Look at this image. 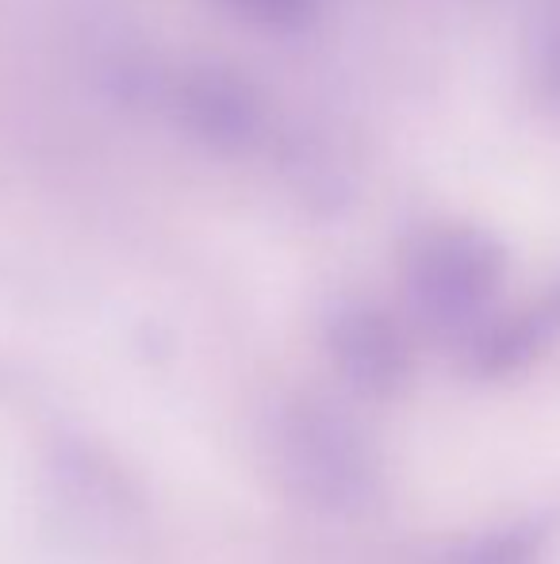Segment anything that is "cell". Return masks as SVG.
I'll use <instances>...</instances> for the list:
<instances>
[{"label": "cell", "instance_id": "1", "mask_svg": "<svg viewBox=\"0 0 560 564\" xmlns=\"http://www.w3.org/2000/svg\"><path fill=\"white\" fill-rule=\"evenodd\" d=\"M277 460L299 499L322 511H350L373 491L376 465L361 431L327 403L299 400L277 423Z\"/></svg>", "mask_w": 560, "mask_h": 564}, {"label": "cell", "instance_id": "2", "mask_svg": "<svg viewBox=\"0 0 560 564\" xmlns=\"http://www.w3.org/2000/svg\"><path fill=\"white\" fill-rule=\"evenodd\" d=\"M499 242L469 227L430 230L407 261V289L415 307L433 327H469L503 284Z\"/></svg>", "mask_w": 560, "mask_h": 564}, {"label": "cell", "instance_id": "3", "mask_svg": "<svg viewBox=\"0 0 560 564\" xmlns=\"http://www.w3.org/2000/svg\"><path fill=\"white\" fill-rule=\"evenodd\" d=\"M327 338L345 384H353L361 395H392L407 380L411 357H407L404 335L376 307H342L330 319Z\"/></svg>", "mask_w": 560, "mask_h": 564}, {"label": "cell", "instance_id": "4", "mask_svg": "<svg viewBox=\"0 0 560 564\" xmlns=\"http://www.w3.org/2000/svg\"><path fill=\"white\" fill-rule=\"evenodd\" d=\"M553 338H560V281L534 307L480 338L476 369L484 377H507V372L530 365Z\"/></svg>", "mask_w": 560, "mask_h": 564}, {"label": "cell", "instance_id": "5", "mask_svg": "<svg viewBox=\"0 0 560 564\" xmlns=\"http://www.w3.org/2000/svg\"><path fill=\"white\" fill-rule=\"evenodd\" d=\"M553 519H526L518 527L495 530L464 550L461 564H534L553 538Z\"/></svg>", "mask_w": 560, "mask_h": 564}, {"label": "cell", "instance_id": "6", "mask_svg": "<svg viewBox=\"0 0 560 564\" xmlns=\"http://www.w3.org/2000/svg\"><path fill=\"white\" fill-rule=\"evenodd\" d=\"M227 4L262 28H299L315 15L319 0H227Z\"/></svg>", "mask_w": 560, "mask_h": 564}, {"label": "cell", "instance_id": "7", "mask_svg": "<svg viewBox=\"0 0 560 564\" xmlns=\"http://www.w3.org/2000/svg\"><path fill=\"white\" fill-rule=\"evenodd\" d=\"M549 82H553V89L560 93V35H557L553 51H549Z\"/></svg>", "mask_w": 560, "mask_h": 564}]
</instances>
